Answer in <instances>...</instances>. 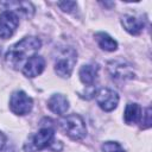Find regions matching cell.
Masks as SVG:
<instances>
[{
    "instance_id": "9c48e42d",
    "label": "cell",
    "mask_w": 152,
    "mask_h": 152,
    "mask_svg": "<svg viewBox=\"0 0 152 152\" xmlns=\"http://www.w3.org/2000/svg\"><path fill=\"white\" fill-rule=\"evenodd\" d=\"M44 66H45L44 58L40 57V56H33L23 66V74L26 77L33 78V77L42 74V71L44 70Z\"/></svg>"
},
{
    "instance_id": "3957f363",
    "label": "cell",
    "mask_w": 152,
    "mask_h": 152,
    "mask_svg": "<svg viewBox=\"0 0 152 152\" xmlns=\"http://www.w3.org/2000/svg\"><path fill=\"white\" fill-rule=\"evenodd\" d=\"M63 132L72 140H81L87 135V128L83 119L78 114H70L61 120Z\"/></svg>"
},
{
    "instance_id": "8fae6325",
    "label": "cell",
    "mask_w": 152,
    "mask_h": 152,
    "mask_svg": "<svg viewBox=\"0 0 152 152\" xmlns=\"http://www.w3.org/2000/svg\"><path fill=\"white\" fill-rule=\"evenodd\" d=\"M97 71H99V66H96L94 64L83 65L78 72L81 82L83 84H86L87 87H93V84L95 83V81L97 78Z\"/></svg>"
},
{
    "instance_id": "5bb4252c",
    "label": "cell",
    "mask_w": 152,
    "mask_h": 152,
    "mask_svg": "<svg viewBox=\"0 0 152 152\" xmlns=\"http://www.w3.org/2000/svg\"><path fill=\"white\" fill-rule=\"evenodd\" d=\"M125 122L128 125L137 124L141 119V108L138 103H128L125 109Z\"/></svg>"
},
{
    "instance_id": "7c38bea8",
    "label": "cell",
    "mask_w": 152,
    "mask_h": 152,
    "mask_svg": "<svg viewBox=\"0 0 152 152\" xmlns=\"http://www.w3.org/2000/svg\"><path fill=\"white\" fill-rule=\"evenodd\" d=\"M121 24L124 28L131 34H139L142 31L144 25H145L144 20L135 18L133 15H124L121 19Z\"/></svg>"
},
{
    "instance_id": "5b68a950",
    "label": "cell",
    "mask_w": 152,
    "mask_h": 152,
    "mask_svg": "<svg viewBox=\"0 0 152 152\" xmlns=\"http://www.w3.org/2000/svg\"><path fill=\"white\" fill-rule=\"evenodd\" d=\"M32 107H33V101L28 95H26V93L19 90V91H14L11 95L10 108L14 114L17 115L28 114L32 110Z\"/></svg>"
},
{
    "instance_id": "2e32d148",
    "label": "cell",
    "mask_w": 152,
    "mask_h": 152,
    "mask_svg": "<svg viewBox=\"0 0 152 152\" xmlns=\"http://www.w3.org/2000/svg\"><path fill=\"white\" fill-rule=\"evenodd\" d=\"M103 152H125L121 145L116 141H106L101 146Z\"/></svg>"
},
{
    "instance_id": "ba28073f",
    "label": "cell",
    "mask_w": 152,
    "mask_h": 152,
    "mask_svg": "<svg viewBox=\"0 0 152 152\" xmlns=\"http://www.w3.org/2000/svg\"><path fill=\"white\" fill-rule=\"evenodd\" d=\"M96 102L102 110L110 112L116 108V106L119 103V95L113 89L101 88L96 93Z\"/></svg>"
},
{
    "instance_id": "8992f818",
    "label": "cell",
    "mask_w": 152,
    "mask_h": 152,
    "mask_svg": "<svg viewBox=\"0 0 152 152\" xmlns=\"http://www.w3.org/2000/svg\"><path fill=\"white\" fill-rule=\"evenodd\" d=\"M107 69L112 78L115 81H126V80H131L134 77L133 69L127 62L122 59L110 61L107 64Z\"/></svg>"
},
{
    "instance_id": "9a60e30c",
    "label": "cell",
    "mask_w": 152,
    "mask_h": 152,
    "mask_svg": "<svg viewBox=\"0 0 152 152\" xmlns=\"http://www.w3.org/2000/svg\"><path fill=\"white\" fill-rule=\"evenodd\" d=\"M95 39H96L99 46L102 50H106V51H115L118 49V43L110 36H108L104 32L96 33L95 34Z\"/></svg>"
},
{
    "instance_id": "ac0fdd59",
    "label": "cell",
    "mask_w": 152,
    "mask_h": 152,
    "mask_svg": "<svg viewBox=\"0 0 152 152\" xmlns=\"http://www.w3.org/2000/svg\"><path fill=\"white\" fill-rule=\"evenodd\" d=\"M144 119L141 120V122H142V128H148L150 126H151V108L150 107H147L146 109H145V112H144Z\"/></svg>"
},
{
    "instance_id": "52a82bcc",
    "label": "cell",
    "mask_w": 152,
    "mask_h": 152,
    "mask_svg": "<svg viewBox=\"0 0 152 152\" xmlns=\"http://www.w3.org/2000/svg\"><path fill=\"white\" fill-rule=\"evenodd\" d=\"M19 25V18L12 11H4L0 14V38L7 39L13 36Z\"/></svg>"
},
{
    "instance_id": "7a4b0ae2",
    "label": "cell",
    "mask_w": 152,
    "mask_h": 152,
    "mask_svg": "<svg viewBox=\"0 0 152 152\" xmlns=\"http://www.w3.org/2000/svg\"><path fill=\"white\" fill-rule=\"evenodd\" d=\"M77 61V52L74 48H64L59 50L55 59V71L61 77H69Z\"/></svg>"
},
{
    "instance_id": "30bf717a",
    "label": "cell",
    "mask_w": 152,
    "mask_h": 152,
    "mask_svg": "<svg viewBox=\"0 0 152 152\" xmlns=\"http://www.w3.org/2000/svg\"><path fill=\"white\" fill-rule=\"evenodd\" d=\"M48 107L51 112L63 115L69 109V101L68 99L62 94H55L52 95L48 101Z\"/></svg>"
},
{
    "instance_id": "4fadbf2b",
    "label": "cell",
    "mask_w": 152,
    "mask_h": 152,
    "mask_svg": "<svg viewBox=\"0 0 152 152\" xmlns=\"http://www.w3.org/2000/svg\"><path fill=\"white\" fill-rule=\"evenodd\" d=\"M5 6H7L8 10H14L13 13H20L25 17H32L33 14V6L31 2L28 1H10V2H5Z\"/></svg>"
},
{
    "instance_id": "277c9868",
    "label": "cell",
    "mask_w": 152,
    "mask_h": 152,
    "mask_svg": "<svg viewBox=\"0 0 152 152\" xmlns=\"http://www.w3.org/2000/svg\"><path fill=\"white\" fill-rule=\"evenodd\" d=\"M53 135H55V132L51 127H43L37 133L28 137L27 141L24 145V150L26 152L40 151L52 144Z\"/></svg>"
},
{
    "instance_id": "e0dca14e",
    "label": "cell",
    "mask_w": 152,
    "mask_h": 152,
    "mask_svg": "<svg viewBox=\"0 0 152 152\" xmlns=\"http://www.w3.org/2000/svg\"><path fill=\"white\" fill-rule=\"evenodd\" d=\"M57 5L61 7V10H63L64 12H71L72 10L76 8L77 4L75 1H63V2H57Z\"/></svg>"
},
{
    "instance_id": "6da1fadb",
    "label": "cell",
    "mask_w": 152,
    "mask_h": 152,
    "mask_svg": "<svg viewBox=\"0 0 152 152\" xmlns=\"http://www.w3.org/2000/svg\"><path fill=\"white\" fill-rule=\"evenodd\" d=\"M40 46L42 42L39 38L25 37L8 49L5 56V62L10 68L18 70L19 68L24 66L30 58L36 56Z\"/></svg>"
},
{
    "instance_id": "d6986e66",
    "label": "cell",
    "mask_w": 152,
    "mask_h": 152,
    "mask_svg": "<svg viewBox=\"0 0 152 152\" xmlns=\"http://www.w3.org/2000/svg\"><path fill=\"white\" fill-rule=\"evenodd\" d=\"M5 141H6V138H5V135L0 132V151L2 150V147H4V145H5Z\"/></svg>"
}]
</instances>
